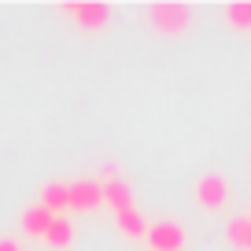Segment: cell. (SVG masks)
<instances>
[{
	"instance_id": "1",
	"label": "cell",
	"mask_w": 251,
	"mask_h": 251,
	"mask_svg": "<svg viewBox=\"0 0 251 251\" xmlns=\"http://www.w3.org/2000/svg\"><path fill=\"white\" fill-rule=\"evenodd\" d=\"M148 23L155 26L159 33L177 37V33H185L188 26H192V8L181 4V0H159V4L148 8Z\"/></svg>"
},
{
	"instance_id": "2",
	"label": "cell",
	"mask_w": 251,
	"mask_h": 251,
	"mask_svg": "<svg viewBox=\"0 0 251 251\" xmlns=\"http://www.w3.org/2000/svg\"><path fill=\"white\" fill-rule=\"evenodd\" d=\"M63 15H71V23L81 30H103L111 23V8L100 0H71L63 4Z\"/></svg>"
},
{
	"instance_id": "3",
	"label": "cell",
	"mask_w": 251,
	"mask_h": 251,
	"mask_svg": "<svg viewBox=\"0 0 251 251\" xmlns=\"http://www.w3.org/2000/svg\"><path fill=\"white\" fill-rule=\"evenodd\" d=\"M226 200H229V177L226 174L211 170V174H203V177L196 181V203L200 207L218 211V207H226Z\"/></svg>"
},
{
	"instance_id": "4",
	"label": "cell",
	"mask_w": 251,
	"mask_h": 251,
	"mask_svg": "<svg viewBox=\"0 0 251 251\" xmlns=\"http://www.w3.org/2000/svg\"><path fill=\"white\" fill-rule=\"evenodd\" d=\"M148 244L151 251H181L185 248V226L174 218H163L148 229Z\"/></svg>"
},
{
	"instance_id": "5",
	"label": "cell",
	"mask_w": 251,
	"mask_h": 251,
	"mask_svg": "<svg viewBox=\"0 0 251 251\" xmlns=\"http://www.w3.org/2000/svg\"><path fill=\"white\" fill-rule=\"evenodd\" d=\"M100 188H103V203H107L115 214H122V211H129V207H133V188L126 185L122 177L107 174V181H103Z\"/></svg>"
},
{
	"instance_id": "6",
	"label": "cell",
	"mask_w": 251,
	"mask_h": 251,
	"mask_svg": "<svg viewBox=\"0 0 251 251\" xmlns=\"http://www.w3.org/2000/svg\"><path fill=\"white\" fill-rule=\"evenodd\" d=\"M103 203V188L100 181H74L71 185V207L74 211H96V207Z\"/></svg>"
},
{
	"instance_id": "7",
	"label": "cell",
	"mask_w": 251,
	"mask_h": 251,
	"mask_svg": "<svg viewBox=\"0 0 251 251\" xmlns=\"http://www.w3.org/2000/svg\"><path fill=\"white\" fill-rule=\"evenodd\" d=\"M41 207H48V211L59 218V214L71 207V185H59V181L45 185V188H41Z\"/></svg>"
},
{
	"instance_id": "8",
	"label": "cell",
	"mask_w": 251,
	"mask_h": 251,
	"mask_svg": "<svg viewBox=\"0 0 251 251\" xmlns=\"http://www.w3.org/2000/svg\"><path fill=\"white\" fill-rule=\"evenodd\" d=\"M52 222H55V214L48 211V207H41V203L30 207V211L23 214V229H26L30 236H41V240H45V233L52 229Z\"/></svg>"
},
{
	"instance_id": "9",
	"label": "cell",
	"mask_w": 251,
	"mask_h": 251,
	"mask_svg": "<svg viewBox=\"0 0 251 251\" xmlns=\"http://www.w3.org/2000/svg\"><path fill=\"white\" fill-rule=\"evenodd\" d=\"M226 244L236 251H251V218L248 214H240V218H233L226 226Z\"/></svg>"
},
{
	"instance_id": "10",
	"label": "cell",
	"mask_w": 251,
	"mask_h": 251,
	"mask_svg": "<svg viewBox=\"0 0 251 251\" xmlns=\"http://www.w3.org/2000/svg\"><path fill=\"white\" fill-rule=\"evenodd\" d=\"M115 222H118V229H122V236H133V240H141V236H148V218H144L137 207H129V211H122V214H115Z\"/></svg>"
},
{
	"instance_id": "11",
	"label": "cell",
	"mask_w": 251,
	"mask_h": 251,
	"mask_svg": "<svg viewBox=\"0 0 251 251\" xmlns=\"http://www.w3.org/2000/svg\"><path fill=\"white\" fill-rule=\"evenodd\" d=\"M45 244H48V248H71V244H74V222L59 214V218L52 222V229L45 233Z\"/></svg>"
},
{
	"instance_id": "12",
	"label": "cell",
	"mask_w": 251,
	"mask_h": 251,
	"mask_svg": "<svg viewBox=\"0 0 251 251\" xmlns=\"http://www.w3.org/2000/svg\"><path fill=\"white\" fill-rule=\"evenodd\" d=\"M226 23L233 30H251V0H233L226 8Z\"/></svg>"
},
{
	"instance_id": "13",
	"label": "cell",
	"mask_w": 251,
	"mask_h": 251,
	"mask_svg": "<svg viewBox=\"0 0 251 251\" xmlns=\"http://www.w3.org/2000/svg\"><path fill=\"white\" fill-rule=\"evenodd\" d=\"M0 251H19V244H15V240H8V236H4V240H0Z\"/></svg>"
},
{
	"instance_id": "14",
	"label": "cell",
	"mask_w": 251,
	"mask_h": 251,
	"mask_svg": "<svg viewBox=\"0 0 251 251\" xmlns=\"http://www.w3.org/2000/svg\"><path fill=\"white\" fill-rule=\"evenodd\" d=\"M248 218H251V214H248Z\"/></svg>"
}]
</instances>
